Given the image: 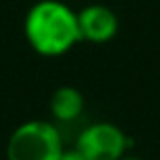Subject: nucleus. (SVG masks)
I'll use <instances>...</instances> for the list:
<instances>
[{"label":"nucleus","instance_id":"1","mask_svg":"<svg viewBox=\"0 0 160 160\" xmlns=\"http://www.w3.org/2000/svg\"><path fill=\"white\" fill-rule=\"evenodd\" d=\"M22 32L28 47L47 59L63 57L81 43L77 12L61 0H39L24 14Z\"/></svg>","mask_w":160,"mask_h":160},{"label":"nucleus","instance_id":"4","mask_svg":"<svg viewBox=\"0 0 160 160\" xmlns=\"http://www.w3.org/2000/svg\"><path fill=\"white\" fill-rule=\"evenodd\" d=\"M77 27L81 41L103 45L116 39L120 31V18L106 4H87L77 12Z\"/></svg>","mask_w":160,"mask_h":160},{"label":"nucleus","instance_id":"3","mask_svg":"<svg viewBox=\"0 0 160 160\" xmlns=\"http://www.w3.org/2000/svg\"><path fill=\"white\" fill-rule=\"evenodd\" d=\"M130 138L112 122H93L77 134L73 148L87 160H120L130 148Z\"/></svg>","mask_w":160,"mask_h":160},{"label":"nucleus","instance_id":"5","mask_svg":"<svg viewBox=\"0 0 160 160\" xmlns=\"http://www.w3.org/2000/svg\"><path fill=\"white\" fill-rule=\"evenodd\" d=\"M85 109V98L73 85H59L51 93L49 99V112H51L55 124H73Z\"/></svg>","mask_w":160,"mask_h":160},{"label":"nucleus","instance_id":"7","mask_svg":"<svg viewBox=\"0 0 160 160\" xmlns=\"http://www.w3.org/2000/svg\"><path fill=\"white\" fill-rule=\"evenodd\" d=\"M120 160H142V158H138V156H132V154H126V156H122Z\"/></svg>","mask_w":160,"mask_h":160},{"label":"nucleus","instance_id":"2","mask_svg":"<svg viewBox=\"0 0 160 160\" xmlns=\"http://www.w3.org/2000/svg\"><path fill=\"white\" fill-rule=\"evenodd\" d=\"M63 150V136L55 122L28 120L8 136L6 160H59Z\"/></svg>","mask_w":160,"mask_h":160},{"label":"nucleus","instance_id":"6","mask_svg":"<svg viewBox=\"0 0 160 160\" xmlns=\"http://www.w3.org/2000/svg\"><path fill=\"white\" fill-rule=\"evenodd\" d=\"M59 160H87L85 156H83L81 152H77L75 148H71V150H63V154L59 156Z\"/></svg>","mask_w":160,"mask_h":160}]
</instances>
